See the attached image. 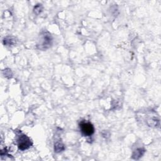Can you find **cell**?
<instances>
[{
  "instance_id": "cell-4",
  "label": "cell",
  "mask_w": 161,
  "mask_h": 161,
  "mask_svg": "<svg viewBox=\"0 0 161 161\" xmlns=\"http://www.w3.org/2000/svg\"><path fill=\"white\" fill-rule=\"evenodd\" d=\"M54 150L56 152H60L64 150V146L60 142H57L55 144Z\"/></svg>"
},
{
  "instance_id": "cell-1",
  "label": "cell",
  "mask_w": 161,
  "mask_h": 161,
  "mask_svg": "<svg viewBox=\"0 0 161 161\" xmlns=\"http://www.w3.org/2000/svg\"><path fill=\"white\" fill-rule=\"evenodd\" d=\"M52 37L50 34L48 32H45L41 37V39L40 40V43L38 45L39 49L42 50H45L51 46L52 44Z\"/></svg>"
},
{
  "instance_id": "cell-3",
  "label": "cell",
  "mask_w": 161,
  "mask_h": 161,
  "mask_svg": "<svg viewBox=\"0 0 161 161\" xmlns=\"http://www.w3.org/2000/svg\"><path fill=\"white\" fill-rule=\"evenodd\" d=\"M31 145L30 140L27 136L22 135L19 137L18 139V146L20 150L24 151L28 149L31 146Z\"/></svg>"
},
{
  "instance_id": "cell-5",
  "label": "cell",
  "mask_w": 161,
  "mask_h": 161,
  "mask_svg": "<svg viewBox=\"0 0 161 161\" xmlns=\"http://www.w3.org/2000/svg\"><path fill=\"white\" fill-rule=\"evenodd\" d=\"M144 150L142 149H137V151H135V152L133 154V157L135 159H138L139 157H142V155L144 153Z\"/></svg>"
},
{
  "instance_id": "cell-6",
  "label": "cell",
  "mask_w": 161,
  "mask_h": 161,
  "mask_svg": "<svg viewBox=\"0 0 161 161\" xmlns=\"http://www.w3.org/2000/svg\"><path fill=\"white\" fill-rule=\"evenodd\" d=\"M41 5H38V6H36L35 7V8H34V12L35 13H37V11H39V13H40V12H41V6H40Z\"/></svg>"
},
{
  "instance_id": "cell-2",
  "label": "cell",
  "mask_w": 161,
  "mask_h": 161,
  "mask_svg": "<svg viewBox=\"0 0 161 161\" xmlns=\"http://www.w3.org/2000/svg\"><path fill=\"white\" fill-rule=\"evenodd\" d=\"M80 128L82 134L85 136H91L94 132V128L89 122H82L80 124Z\"/></svg>"
}]
</instances>
